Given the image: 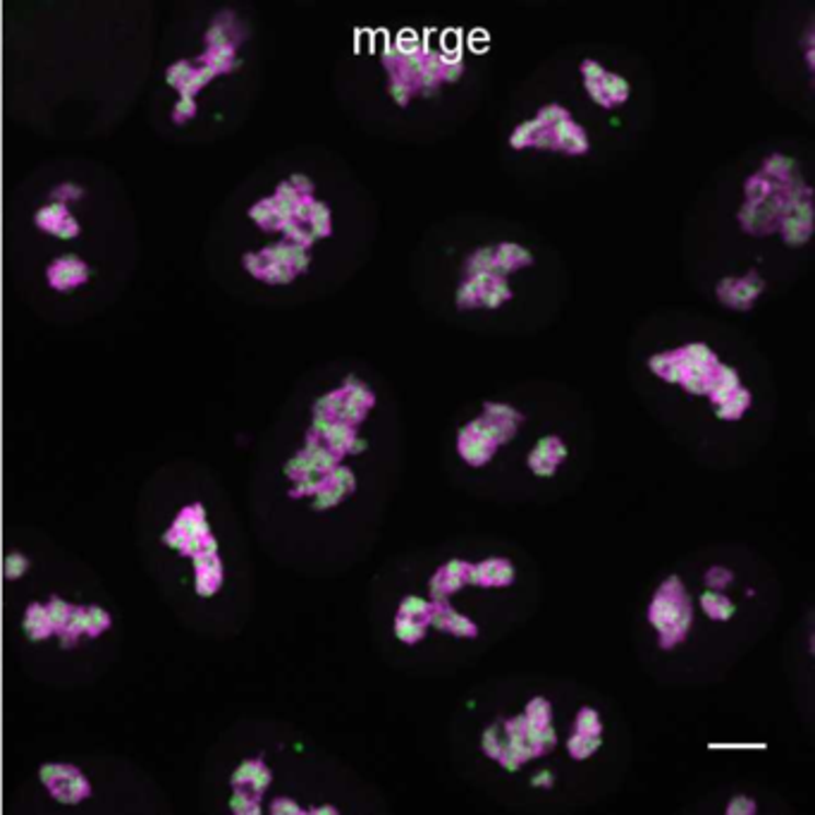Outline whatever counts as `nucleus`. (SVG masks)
Segmentation results:
<instances>
[{
  "label": "nucleus",
  "instance_id": "obj_4",
  "mask_svg": "<svg viewBox=\"0 0 815 815\" xmlns=\"http://www.w3.org/2000/svg\"><path fill=\"white\" fill-rule=\"evenodd\" d=\"M30 567L32 562L27 555H22L20 550H12L5 555V560H3V577L5 581H20L22 577H27Z\"/></svg>",
  "mask_w": 815,
  "mask_h": 815
},
{
  "label": "nucleus",
  "instance_id": "obj_1",
  "mask_svg": "<svg viewBox=\"0 0 815 815\" xmlns=\"http://www.w3.org/2000/svg\"><path fill=\"white\" fill-rule=\"evenodd\" d=\"M42 782L60 804H80L89 794H92V784L84 775L72 768V766H58V762H48L42 768Z\"/></svg>",
  "mask_w": 815,
  "mask_h": 815
},
{
  "label": "nucleus",
  "instance_id": "obj_2",
  "mask_svg": "<svg viewBox=\"0 0 815 815\" xmlns=\"http://www.w3.org/2000/svg\"><path fill=\"white\" fill-rule=\"evenodd\" d=\"M216 550H203L194 555V567H197V593L201 598L216 596L218 589L223 586V564L213 555Z\"/></svg>",
  "mask_w": 815,
  "mask_h": 815
},
{
  "label": "nucleus",
  "instance_id": "obj_3",
  "mask_svg": "<svg viewBox=\"0 0 815 815\" xmlns=\"http://www.w3.org/2000/svg\"><path fill=\"white\" fill-rule=\"evenodd\" d=\"M232 784L237 789H252V794H264V789L270 784V772L261 760H244L232 775Z\"/></svg>",
  "mask_w": 815,
  "mask_h": 815
}]
</instances>
